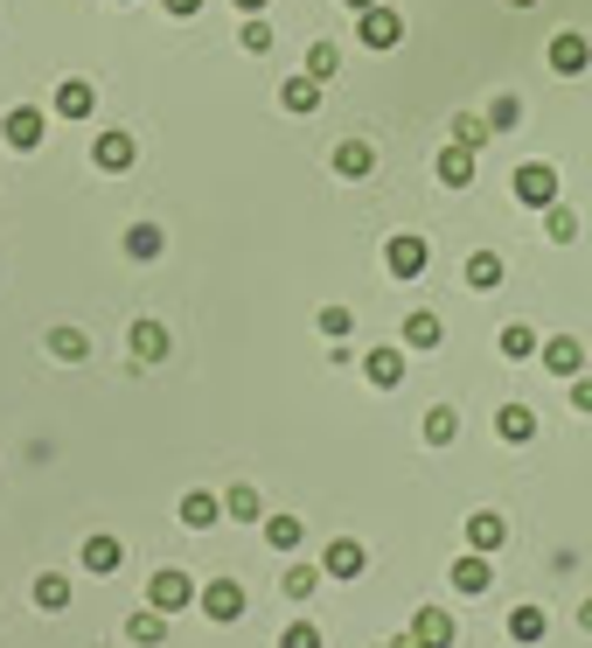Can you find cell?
<instances>
[{
  "label": "cell",
  "mask_w": 592,
  "mask_h": 648,
  "mask_svg": "<svg viewBox=\"0 0 592 648\" xmlns=\"http://www.w3.org/2000/svg\"><path fill=\"white\" fill-rule=\"evenodd\" d=\"M495 432H502L509 447H530V440H537V412H530V405H502V412H495Z\"/></svg>",
  "instance_id": "2e32d148"
},
{
  "label": "cell",
  "mask_w": 592,
  "mask_h": 648,
  "mask_svg": "<svg viewBox=\"0 0 592 648\" xmlns=\"http://www.w3.org/2000/svg\"><path fill=\"white\" fill-rule=\"evenodd\" d=\"M349 328H356V314H349V308H321V335H335V342H341Z\"/></svg>",
  "instance_id": "60d3db41"
},
{
  "label": "cell",
  "mask_w": 592,
  "mask_h": 648,
  "mask_svg": "<svg viewBox=\"0 0 592 648\" xmlns=\"http://www.w3.org/2000/svg\"><path fill=\"white\" fill-rule=\"evenodd\" d=\"M384 265H391V279H418L432 265V244L418 238V231H397L391 244H384Z\"/></svg>",
  "instance_id": "277c9868"
},
{
  "label": "cell",
  "mask_w": 592,
  "mask_h": 648,
  "mask_svg": "<svg viewBox=\"0 0 592 648\" xmlns=\"http://www.w3.org/2000/svg\"><path fill=\"white\" fill-rule=\"evenodd\" d=\"M550 70H558V78H585L592 70V35L585 28H558L550 35Z\"/></svg>",
  "instance_id": "3957f363"
},
{
  "label": "cell",
  "mask_w": 592,
  "mask_h": 648,
  "mask_svg": "<svg viewBox=\"0 0 592 648\" xmlns=\"http://www.w3.org/2000/svg\"><path fill=\"white\" fill-rule=\"evenodd\" d=\"M49 356H56V363H84V356H91V335H84V328H49Z\"/></svg>",
  "instance_id": "484cf974"
},
{
  "label": "cell",
  "mask_w": 592,
  "mask_h": 648,
  "mask_svg": "<svg viewBox=\"0 0 592 648\" xmlns=\"http://www.w3.org/2000/svg\"><path fill=\"white\" fill-rule=\"evenodd\" d=\"M237 43L252 49V56H265L272 49V22H265V14H244V28H237Z\"/></svg>",
  "instance_id": "8d00e7d4"
},
{
  "label": "cell",
  "mask_w": 592,
  "mask_h": 648,
  "mask_svg": "<svg viewBox=\"0 0 592 648\" xmlns=\"http://www.w3.org/2000/svg\"><path fill=\"white\" fill-rule=\"evenodd\" d=\"M237 8H244V14H265V8H272V0H237Z\"/></svg>",
  "instance_id": "ee69618b"
},
{
  "label": "cell",
  "mask_w": 592,
  "mask_h": 648,
  "mask_svg": "<svg viewBox=\"0 0 592 648\" xmlns=\"http://www.w3.org/2000/svg\"><path fill=\"white\" fill-rule=\"evenodd\" d=\"M196 600H202V614H209V621H217V627H231V621H244V606H252V600H244V586H237V579H209V586H202V593H196Z\"/></svg>",
  "instance_id": "5b68a950"
},
{
  "label": "cell",
  "mask_w": 592,
  "mask_h": 648,
  "mask_svg": "<svg viewBox=\"0 0 592 648\" xmlns=\"http://www.w3.org/2000/svg\"><path fill=\"white\" fill-rule=\"evenodd\" d=\"M502 544H509V523L495 517V509H474V517H467V551H481V558H488V551H502Z\"/></svg>",
  "instance_id": "8fae6325"
},
{
  "label": "cell",
  "mask_w": 592,
  "mask_h": 648,
  "mask_svg": "<svg viewBox=\"0 0 592 648\" xmlns=\"http://www.w3.org/2000/svg\"><path fill=\"white\" fill-rule=\"evenodd\" d=\"M335 70H341V49H335V43H307V78H314V84H328Z\"/></svg>",
  "instance_id": "d6a6232c"
},
{
  "label": "cell",
  "mask_w": 592,
  "mask_h": 648,
  "mask_svg": "<svg viewBox=\"0 0 592 648\" xmlns=\"http://www.w3.org/2000/svg\"><path fill=\"white\" fill-rule=\"evenodd\" d=\"M43 132H49V119L35 105H14L8 119H0V140L14 147V154H35V147H43Z\"/></svg>",
  "instance_id": "8992f818"
},
{
  "label": "cell",
  "mask_w": 592,
  "mask_h": 648,
  "mask_svg": "<svg viewBox=\"0 0 592 648\" xmlns=\"http://www.w3.org/2000/svg\"><path fill=\"white\" fill-rule=\"evenodd\" d=\"M579 627H585V635H592V600H585V606H579Z\"/></svg>",
  "instance_id": "f6af8a7d"
},
{
  "label": "cell",
  "mask_w": 592,
  "mask_h": 648,
  "mask_svg": "<svg viewBox=\"0 0 592 648\" xmlns=\"http://www.w3.org/2000/svg\"><path fill=\"white\" fill-rule=\"evenodd\" d=\"M223 517H237V523H258V488H252V482H237L231 495H223Z\"/></svg>",
  "instance_id": "836d02e7"
},
{
  "label": "cell",
  "mask_w": 592,
  "mask_h": 648,
  "mask_svg": "<svg viewBox=\"0 0 592 648\" xmlns=\"http://www.w3.org/2000/svg\"><path fill=\"white\" fill-rule=\"evenodd\" d=\"M78 558H84V571H119V558H126V544H119V537H112V530H91V537H84V551H78Z\"/></svg>",
  "instance_id": "5bb4252c"
},
{
  "label": "cell",
  "mask_w": 592,
  "mask_h": 648,
  "mask_svg": "<svg viewBox=\"0 0 592 648\" xmlns=\"http://www.w3.org/2000/svg\"><path fill=\"white\" fill-rule=\"evenodd\" d=\"M314 586H321V565H286L279 593H286V600H314Z\"/></svg>",
  "instance_id": "4dcf8cb0"
},
{
  "label": "cell",
  "mask_w": 592,
  "mask_h": 648,
  "mask_svg": "<svg viewBox=\"0 0 592 648\" xmlns=\"http://www.w3.org/2000/svg\"><path fill=\"white\" fill-rule=\"evenodd\" d=\"M405 641L411 648H453V614H446V606H418L411 627H405Z\"/></svg>",
  "instance_id": "ba28073f"
},
{
  "label": "cell",
  "mask_w": 592,
  "mask_h": 648,
  "mask_svg": "<svg viewBox=\"0 0 592 648\" xmlns=\"http://www.w3.org/2000/svg\"><path fill=\"white\" fill-rule=\"evenodd\" d=\"M91 161H98L105 175H126V167L140 161V147H132V132H98V140H91Z\"/></svg>",
  "instance_id": "30bf717a"
},
{
  "label": "cell",
  "mask_w": 592,
  "mask_h": 648,
  "mask_svg": "<svg viewBox=\"0 0 592 648\" xmlns=\"http://www.w3.org/2000/svg\"><path fill=\"white\" fill-rule=\"evenodd\" d=\"M502 356H509V363H530V356H537V328L509 321V328H502Z\"/></svg>",
  "instance_id": "f546056e"
},
{
  "label": "cell",
  "mask_w": 592,
  "mask_h": 648,
  "mask_svg": "<svg viewBox=\"0 0 592 648\" xmlns=\"http://www.w3.org/2000/svg\"><path fill=\"white\" fill-rule=\"evenodd\" d=\"M515 119H523V105H515V99H495L488 105V132H509Z\"/></svg>",
  "instance_id": "f35d334b"
},
{
  "label": "cell",
  "mask_w": 592,
  "mask_h": 648,
  "mask_svg": "<svg viewBox=\"0 0 592 648\" xmlns=\"http://www.w3.org/2000/svg\"><path fill=\"white\" fill-rule=\"evenodd\" d=\"M453 432H461L453 405H432V412H426V440H432V447H453Z\"/></svg>",
  "instance_id": "e575fe53"
},
{
  "label": "cell",
  "mask_w": 592,
  "mask_h": 648,
  "mask_svg": "<svg viewBox=\"0 0 592 648\" xmlns=\"http://www.w3.org/2000/svg\"><path fill=\"white\" fill-rule=\"evenodd\" d=\"M91 105H98V91H91L84 78H63V84H56V112H63V119H91Z\"/></svg>",
  "instance_id": "ffe728a7"
},
{
  "label": "cell",
  "mask_w": 592,
  "mask_h": 648,
  "mask_svg": "<svg viewBox=\"0 0 592 648\" xmlns=\"http://www.w3.org/2000/svg\"><path fill=\"white\" fill-rule=\"evenodd\" d=\"M515 202H523V209H550V202H558V167H550V161H523V167H515Z\"/></svg>",
  "instance_id": "7a4b0ae2"
},
{
  "label": "cell",
  "mask_w": 592,
  "mask_h": 648,
  "mask_svg": "<svg viewBox=\"0 0 592 648\" xmlns=\"http://www.w3.org/2000/svg\"><path fill=\"white\" fill-rule=\"evenodd\" d=\"M321 571H328V579H362V571H370V551H362L356 537H335L328 551H321Z\"/></svg>",
  "instance_id": "9c48e42d"
},
{
  "label": "cell",
  "mask_w": 592,
  "mask_h": 648,
  "mask_svg": "<svg viewBox=\"0 0 592 648\" xmlns=\"http://www.w3.org/2000/svg\"><path fill=\"white\" fill-rule=\"evenodd\" d=\"M571 405H579V412H592V377H571Z\"/></svg>",
  "instance_id": "b9f144b4"
},
{
  "label": "cell",
  "mask_w": 592,
  "mask_h": 648,
  "mask_svg": "<svg viewBox=\"0 0 592 648\" xmlns=\"http://www.w3.org/2000/svg\"><path fill=\"white\" fill-rule=\"evenodd\" d=\"M167 252V238L154 231V223H132V231H126V258H140V265H154Z\"/></svg>",
  "instance_id": "d4e9b609"
},
{
  "label": "cell",
  "mask_w": 592,
  "mask_h": 648,
  "mask_svg": "<svg viewBox=\"0 0 592 648\" xmlns=\"http://www.w3.org/2000/svg\"><path fill=\"white\" fill-rule=\"evenodd\" d=\"M370 167H376V147H370V140H341V147H335V175H341V182H362Z\"/></svg>",
  "instance_id": "e0dca14e"
},
{
  "label": "cell",
  "mask_w": 592,
  "mask_h": 648,
  "mask_svg": "<svg viewBox=\"0 0 592 648\" xmlns=\"http://www.w3.org/2000/svg\"><path fill=\"white\" fill-rule=\"evenodd\" d=\"M467 286H474V293H495V286H502V258H495V252H474V258H467Z\"/></svg>",
  "instance_id": "83f0119b"
},
{
  "label": "cell",
  "mask_w": 592,
  "mask_h": 648,
  "mask_svg": "<svg viewBox=\"0 0 592 648\" xmlns=\"http://www.w3.org/2000/svg\"><path fill=\"white\" fill-rule=\"evenodd\" d=\"M35 606H49V614H63V606H70V579H63V571H43V579H35Z\"/></svg>",
  "instance_id": "1f68e13d"
},
{
  "label": "cell",
  "mask_w": 592,
  "mask_h": 648,
  "mask_svg": "<svg viewBox=\"0 0 592 648\" xmlns=\"http://www.w3.org/2000/svg\"><path fill=\"white\" fill-rule=\"evenodd\" d=\"M439 335H446V328H439V314H426V308L405 314V349H439Z\"/></svg>",
  "instance_id": "4316f807"
},
{
  "label": "cell",
  "mask_w": 592,
  "mask_h": 648,
  "mask_svg": "<svg viewBox=\"0 0 592 648\" xmlns=\"http://www.w3.org/2000/svg\"><path fill=\"white\" fill-rule=\"evenodd\" d=\"M362 370H370L376 391H397V384H405V349H370V356H362Z\"/></svg>",
  "instance_id": "9a60e30c"
},
{
  "label": "cell",
  "mask_w": 592,
  "mask_h": 648,
  "mask_svg": "<svg viewBox=\"0 0 592 648\" xmlns=\"http://www.w3.org/2000/svg\"><path fill=\"white\" fill-rule=\"evenodd\" d=\"M126 641H140V648H161V641H167V614H154V606H140V614L126 621Z\"/></svg>",
  "instance_id": "cb8c5ba5"
},
{
  "label": "cell",
  "mask_w": 592,
  "mask_h": 648,
  "mask_svg": "<svg viewBox=\"0 0 592 648\" xmlns=\"http://www.w3.org/2000/svg\"><path fill=\"white\" fill-rule=\"evenodd\" d=\"M167 14H175V22H188V14H202V0H161Z\"/></svg>",
  "instance_id": "7bdbcfd3"
},
{
  "label": "cell",
  "mask_w": 592,
  "mask_h": 648,
  "mask_svg": "<svg viewBox=\"0 0 592 648\" xmlns=\"http://www.w3.org/2000/svg\"><path fill=\"white\" fill-rule=\"evenodd\" d=\"M509 8H537V0H509Z\"/></svg>",
  "instance_id": "7dc6e473"
},
{
  "label": "cell",
  "mask_w": 592,
  "mask_h": 648,
  "mask_svg": "<svg viewBox=\"0 0 592 648\" xmlns=\"http://www.w3.org/2000/svg\"><path fill=\"white\" fill-rule=\"evenodd\" d=\"M119 8H126V0H119Z\"/></svg>",
  "instance_id": "c3c4849f"
},
{
  "label": "cell",
  "mask_w": 592,
  "mask_h": 648,
  "mask_svg": "<svg viewBox=\"0 0 592 648\" xmlns=\"http://www.w3.org/2000/svg\"><path fill=\"white\" fill-rule=\"evenodd\" d=\"M544 231H550V244H571V238H579V217H571L565 202H550L544 209Z\"/></svg>",
  "instance_id": "d590c367"
},
{
  "label": "cell",
  "mask_w": 592,
  "mask_h": 648,
  "mask_svg": "<svg viewBox=\"0 0 592 648\" xmlns=\"http://www.w3.org/2000/svg\"><path fill=\"white\" fill-rule=\"evenodd\" d=\"M300 537H307V523H300V517H265V544H272V551H300Z\"/></svg>",
  "instance_id": "f1b7e54d"
},
{
  "label": "cell",
  "mask_w": 592,
  "mask_h": 648,
  "mask_svg": "<svg viewBox=\"0 0 592 648\" xmlns=\"http://www.w3.org/2000/svg\"><path fill=\"white\" fill-rule=\"evenodd\" d=\"M147 606H154V614H182V606H196V579H188V571H154V579H147Z\"/></svg>",
  "instance_id": "6da1fadb"
},
{
  "label": "cell",
  "mask_w": 592,
  "mask_h": 648,
  "mask_svg": "<svg viewBox=\"0 0 592 648\" xmlns=\"http://www.w3.org/2000/svg\"><path fill=\"white\" fill-rule=\"evenodd\" d=\"M217 517H223V502H217L209 488H188V495H182V523H188V530H217Z\"/></svg>",
  "instance_id": "44dd1931"
},
{
  "label": "cell",
  "mask_w": 592,
  "mask_h": 648,
  "mask_svg": "<svg viewBox=\"0 0 592 648\" xmlns=\"http://www.w3.org/2000/svg\"><path fill=\"white\" fill-rule=\"evenodd\" d=\"M349 8H356V14H370V8H384V0H349Z\"/></svg>",
  "instance_id": "bcb514c9"
},
{
  "label": "cell",
  "mask_w": 592,
  "mask_h": 648,
  "mask_svg": "<svg viewBox=\"0 0 592 648\" xmlns=\"http://www.w3.org/2000/svg\"><path fill=\"white\" fill-rule=\"evenodd\" d=\"M544 635H550V614H544V606H515V614H509V641L537 648Z\"/></svg>",
  "instance_id": "7402d4cb"
},
{
  "label": "cell",
  "mask_w": 592,
  "mask_h": 648,
  "mask_svg": "<svg viewBox=\"0 0 592 648\" xmlns=\"http://www.w3.org/2000/svg\"><path fill=\"white\" fill-rule=\"evenodd\" d=\"M544 370H550V377H579V370H585V342L550 335V342H544Z\"/></svg>",
  "instance_id": "4fadbf2b"
},
{
  "label": "cell",
  "mask_w": 592,
  "mask_h": 648,
  "mask_svg": "<svg viewBox=\"0 0 592 648\" xmlns=\"http://www.w3.org/2000/svg\"><path fill=\"white\" fill-rule=\"evenodd\" d=\"M356 43H362V49H397V43H405V22H397V8L356 14Z\"/></svg>",
  "instance_id": "52a82bcc"
},
{
  "label": "cell",
  "mask_w": 592,
  "mask_h": 648,
  "mask_svg": "<svg viewBox=\"0 0 592 648\" xmlns=\"http://www.w3.org/2000/svg\"><path fill=\"white\" fill-rule=\"evenodd\" d=\"M279 105L293 112V119H307V112H321V84L307 78V70H300V78H286V84H279Z\"/></svg>",
  "instance_id": "ac0fdd59"
},
{
  "label": "cell",
  "mask_w": 592,
  "mask_h": 648,
  "mask_svg": "<svg viewBox=\"0 0 592 648\" xmlns=\"http://www.w3.org/2000/svg\"><path fill=\"white\" fill-rule=\"evenodd\" d=\"M439 182H446V188H467V182H474V147L453 140L446 154H439Z\"/></svg>",
  "instance_id": "603a6c76"
},
{
  "label": "cell",
  "mask_w": 592,
  "mask_h": 648,
  "mask_svg": "<svg viewBox=\"0 0 592 648\" xmlns=\"http://www.w3.org/2000/svg\"><path fill=\"white\" fill-rule=\"evenodd\" d=\"M453 140L481 154V147H488V119H474V112H461V119H453Z\"/></svg>",
  "instance_id": "74e56055"
},
{
  "label": "cell",
  "mask_w": 592,
  "mask_h": 648,
  "mask_svg": "<svg viewBox=\"0 0 592 648\" xmlns=\"http://www.w3.org/2000/svg\"><path fill=\"white\" fill-rule=\"evenodd\" d=\"M279 648H321V627H314V621H293V627L279 635Z\"/></svg>",
  "instance_id": "ab89813d"
},
{
  "label": "cell",
  "mask_w": 592,
  "mask_h": 648,
  "mask_svg": "<svg viewBox=\"0 0 592 648\" xmlns=\"http://www.w3.org/2000/svg\"><path fill=\"white\" fill-rule=\"evenodd\" d=\"M488 586H495V565L481 558V551H467V558H461V565H453V593H467V600H481V593H488Z\"/></svg>",
  "instance_id": "7c38bea8"
},
{
  "label": "cell",
  "mask_w": 592,
  "mask_h": 648,
  "mask_svg": "<svg viewBox=\"0 0 592 648\" xmlns=\"http://www.w3.org/2000/svg\"><path fill=\"white\" fill-rule=\"evenodd\" d=\"M132 363H167V328L161 321H132Z\"/></svg>",
  "instance_id": "d6986e66"
}]
</instances>
